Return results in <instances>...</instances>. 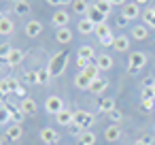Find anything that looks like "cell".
I'll list each match as a JSON object with an SVG mask.
<instances>
[{
	"mask_svg": "<svg viewBox=\"0 0 155 145\" xmlns=\"http://www.w3.org/2000/svg\"><path fill=\"white\" fill-rule=\"evenodd\" d=\"M66 64H68V54H66V51H60V54H55V56L49 60L47 68H49L51 77H60V75H64Z\"/></svg>",
	"mask_w": 155,
	"mask_h": 145,
	"instance_id": "obj_1",
	"label": "cell"
},
{
	"mask_svg": "<svg viewBox=\"0 0 155 145\" xmlns=\"http://www.w3.org/2000/svg\"><path fill=\"white\" fill-rule=\"evenodd\" d=\"M77 128H81V130H89L94 124H96V115L94 113H89V111H83V109H79V111H74V122H72Z\"/></svg>",
	"mask_w": 155,
	"mask_h": 145,
	"instance_id": "obj_2",
	"label": "cell"
},
{
	"mask_svg": "<svg viewBox=\"0 0 155 145\" xmlns=\"http://www.w3.org/2000/svg\"><path fill=\"white\" fill-rule=\"evenodd\" d=\"M147 66V54L144 51H132L127 58V71L130 73H138Z\"/></svg>",
	"mask_w": 155,
	"mask_h": 145,
	"instance_id": "obj_3",
	"label": "cell"
},
{
	"mask_svg": "<svg viewBox=\"0 0 155 145\" xmlns=\"http://www.w3.org/2000/svg\"><path fill=\"white\" fill-rule=\"evenodd\" d=\"M45 111L47 113H51V115H58L60 111H64V100L60 98V96H47L45 98Z\"/></svg>",
	"mask_w": 155,
	"mask_h": 145,
	"instance_id": "obj_4",
	"label": "cell"
},
{
	"mask_svg": "<svg viewBox=\"0 0 155 145\" xmlns=\"http://www.w3.org/2000/svg\"><path fill=\"white\" fill-rule=\"evenodd\" d=\"M38 136H41V141H43L45 145H55V143L60 141V134L55 132V128H49V126H45V128L38 132Z\"/></svg>",
	"mask_w": 155,
	"mask_h": 145,
	"instance_id": "obj_5",
	"label": "cell"
},
{
	"mask_svg": "<svg viewBox=\"0 0 155 145\" xmlns=\"http://www.w3.org/2000/svg\"><path fill=\"white\" fill-rule=\"evenodd\" d=\"M51 24H53L55 28H66V26L70 24V13H66L64 9L55 11V13H53V17H51Z\"/></svg>",
	"mask_w": 155,
	"mask_h": 145,
	"instance_id": "obj_6",
	"label": "cell"
},
{
	"mask_svg": "<svg viewBox=\"0 0 155 145\" xmlns=\"http://www.w3.org/2000/svg\"><path fill=\"white\" fill-rule=\"evenodd\" d=\"M85 17H87V19H89V22H91V24H94V26H98V24H104V22H106V17H108V15H104V13H102V11H98V7H96V5H91V7H89V11H87V15H85Z\"/></svg>",
	"mask_w": 155,
	"mask_h": 145,
	"instance_id": "obj_7",
	"label": "cell"
},
{
	"mask_svg": "<svg viewBox=\"0 0 155 145\" xmlns=\"http://www.w3.org/2000/svg\"><path fill=\"white\" fill-rule=\"evenodd\" d=\"M24 30H26V36H28V39H36V36L43 32V24H41L38 19H30V22L24 26Z\"/></svg>",
	"mask_w": 155,
	"mask_h": 145,
	"instance_id": "obj_8",
	"label": "cell"
},
{
	"mask_svg": "<svg viewBox=\"0 0 155 145\" xmlns=\"http://www.w3.org/2000/svg\"><path fill=\"white\" fill-rule=\"evenodd\" d=\"M5 136H7L9 141H13V143H15V141H19V139L24 136V128H21V124H13V122H11V124L7 126Z\"/></svg>",
	"mask_w": 155,
	"mask_h": 145,
	"instance_id": "obj_9",
	"label": "cell"
},
{
	"mask_svg": "<svg viewBox=\"0 0 155 145\" xmlns=\"http://www.w3.org/2000/svg\"><path fill=\"white\" fill-rule=\"evenodd\" d=\"M19 109H21L26 115H34V113L38 111V105H36V100H34V98L24 96V98L19 100Z\"/></svg>",
	"mask_w": 155,
	"mask_h": 145,
	"instance_id": "obj_10",
	"label": "cell"
},
{
	"mask_svg": "<svg viewBox=\"0 0 155 145\" xmlns=\"http://www.w3.org/2000/svg\"><path fill=\"white\" fill-rule=\"evenodd\" d=\"M121 15H125V17L132 22V19H136V17L140 15V7H138L136 2H125V5L121 7Z\"/></svg>",
	"mask_w": 155,
	"mask_h": 145,
	"instance_id": "obj_11",
	"label": "cell"
},
{
	"mask_svg": "<svg viewBox=\"0 0 155 145\" xmlns=\"http://www.w3.org/2000/svg\"><path fill=\"white\" fill-rule=\"evenodd\" d=\"M55 122H58L60 126H72V122H74V111H70V109L60 111V113L55 115Z\"/></svg>",
	"mask_w": 155,
	"mask_h": 145,
	"instance_id": "obj_12",
	"label": "cell"
},
{
	"mask_svg": "<svg viewBox=\"0 0 155 145\" xmlns=\"http://www.w3.org/2000/svg\"><path fill=\"white\" fill-rule=\"evenodd\" d=\"M121 134H123V130H121L117 124H110V126L104 130V139H106L108 143H115V141H119V139H121Z\"/></svg>",
	"mask_w": 155,
	"mask_h": 145,
	"instance_id": "obj_13",
	"label": "cell"
},
{
	"mask_svg": "<svg viewBox=\"0 0 155 145\" xmlns=\"http://www.w3.org/2000/svg\"><path fill=\"white\" fill-rule=\"evenodd\" d=\"M17 81L13 79V77H2L0 79V90H2L5 94H13V92H17Z\"/></svg>",
	"mask_w": 155,
	"mask_h": 145,
	"instance_id": "obj_14",
	"label": "cell"
},
{
	"mask_svg": "<svg viewBox=\"0 0 155 145\" xmlns=\"http://www.w3.org/2000/svg\"><path fill=\"white\" fill-rule=\"evenodd\" d=\"M96 66L100 68V71H110L113 68V58L108 56V54H100V56H96Z\"/></svg>",
	"mask_w": 155,
	"mask_h": 145,
	"instance_id": "obj_15",
	"label": "cell"
},
{
	"mask_svg": "<svg viewBox=\"0 0 155 145\" xmlns=\"http://www.w3.org/2000/svg\"><path fill=\"white\" fill-rule=\"evenodd\" d=\"M149 28L144 26V24H138V26H134L132 28V39H136V41H147L149 39Z\"/></svg>",
	"mask_w": 155,
	"mask_h": 145,
	"instance_id": "obj_16",
	"label": "cell"
},
{
	"mask_svg": "<svg viewBox=\"0 0 155 145\" xmlns=\"http://www.w3.org/2000/svg\"><path fill=\"white\" fill-rule=\"evenodd\" d=\"M55 41L62 43V45L70 43V41H72V30H70L68 26H66V28H58V30H55Z\"/></svg>",
	"mask_w": 155,
	"mask_h": 145,
	"instance_id": "obj_17",
	"label": "cell"
},
{
	"mask_svg": "<svg viewBox=\"0 0 155 145\" xmlns=\"http://www.w3.org/2000/svg\"><path fill=\"white\" fill-rule=\"evenodd\" d=\"M77 143H79V145H96V132H91V130H83V132H79Z\"/></svg>",
	"mask_w": 155,
	"mask_h": 145,
	"instance_id": "obj_18",
	"label": "cell"
},
{
	"mask_svg": "<svg viewBox=\"0 0 155 145\" xmlns=\"http://www.w3.org/2000/svg\"><path fill=\"white\" fill-rule=\"evenodd\" d=\"M21 62H24V51L17 49V47H13L11 54H9V58H7V64H9V66H17V64H21Z\"/></svg>",
	"mask_w": 155,
	"mask_h": 145,
	"instance_id": "obj_19",
	"label": "cell"
},
{
	"mask_svg": "<svg viewBox=\"0 0 155 145\" xmlns=\"http://www.w3.org/2000/svg\"><path fill=\"white\" fill-rule=\"evenodd\" d=\"M77 30H79L81 34H94L96 26H94L87 17H81V19H79V24H77Z\"/></svg>",
	"mask_w": 155,
	"mask_h": 145,
	"instance_id": "obj_20",
	"label": "cell"
},
{
	"mask_svg": "<svg viewBox=\"0 0 155 145\" xmlns=\"http://www.w3.org/2000/svg\"><path fill=\"white\" fill-rule=\"evenodd\" d=\"M77 56L83 58V60H87V62H94V60H96V49H94L91 45H81V49H79Z\"/></svg>",
	"mask_w": 155,
	"mask_h": 145,
	"instance_id": "obj_21",
	"label": "cell"
},
{
	"mask_svg": "<svg viewBox=\"0 0 155 145\" xmlns=\"http://www.w3.org/2000/svg\"><path fill=\"white\" fill-rule=\"evenodd\" d=\"M113 47H115V51H127V47H130V39H127L125 34H119V36H115Z\"/></svg>",
	"mask_w": 155,
	"mask_h": 145,
	"instance_id": "obj_22",
	"label": "cell"
},
{
	"mask_svg": "<svg viewBox=\"0 0 155 145\" xmlns=\"http://www.w3.org/2000/svg\"><path fill=\"white\" fill-rule=\"evenodd\" d=\"M74 85H77L79 90H89V85H91V79H89V77H87V75L81 71V73L74 77Z\"/></svg>",
	"mask_w": 155,
	"mask_h": 145,
	"instance_id": "obj_23",
	"label": "cell"
},
{
	"mask_svg": "<svg viewBox=\"0 0 155 145\" xmlns=\"http://www.w3.org/2000/svg\"><path fill=\"white\" fill-rule=\"evenodd\" d=\"M106 88H108V81L100 77V79H94V81H91V85H89V92H94V94H102Z\"/></svg>",
	"mask_w": 155,
	"mask_h": 145,
	"instance_id": "obj_24",
	"label": "cell"
},
{
	"mask_svg": "<svg viewBox=\"0 0 155 145\" xmlns=\"http://www.w3.org/2000/svg\"><path fill=\"white\" fill-rule=\"evenodd\" d=\"M117 107H115V98H102L100 105H98V111L100 113H113Z\"/></svg>",
	"mask_w": 155,
	"mask_h": 145,
	"instance_id": "obj_25",
	"label": "cell"
},
{
	"mask_svg": "<svg viewBox=\"0 0 155 145\" xmlns=\"http://www.w3.org/2000/svg\"><path fill=\"white\" fill-rule=\"evenodd\" d=\"M89 2L87 0H72V9H74V13H79V15H87V11H89Z\"/></svg>",
	"mask_w": 155,
	"mask_h": 145,
	"instance_id": "obj_26",
	"label": "cell"
},
{
	"mask_svg": "<svg viewBox=\"0 0 155 145\" xmlns=\"http://www.w3.org/2000/svg\"><path fill=\"white\" fill-rule=\"evenodd\" d=\"M13 30H15V24H13L9 17H5L2 22H0V34H2V36H9V34H13Z\"/></svg>",
	"mask_w": 155,
	"mask_h": 145,
	"instance_id": "obj_27",
	"label": "cell"
},
{
	"mask_svg": "<svg viewBox=\"0 0 155 145\" xmlns=\"http://www.w3.org/2000/svg\"><path fill=\"white\" fill-rule=\"evenodd\" d=\"M0 124L2 126L11 124V109H9V105H0Z\"/></svg>",
	"mask_w": 155,
	"mask_h": 145,
	"instance_id": "obj_28",
	"label": "cell"
},
{
	"mask_svg": "<svg viewBox=\"0 0 155 145\" xmlns=\"http://www.w3.org/2000/svg\"><path fill=\"white\" fill-rule=\"evenodd\" d=\"M94 34H96V36H98V41H100V39H104L106 34H113V30H110V26L104 22V24H98V26H96Z\"/></svg>",
	"mask_w": 155,
	"mask_h": 145,
	"instance_id": "obj_29",
	"label": "cell"
},
{
	"mask_svg": "<svg viewBox=\"0 0 155 145\" xmlns=\"http://www.w3.org/2000/svg\"><path fill=\"white\" fill-rule=\"evenodd\" d=\"M83 73L94 81V79H100V73H102V71L96 66V62H91V64H87V66H85V71H83Z\"/></svg>",
	"mask_w": 155,
	"mask_h": 145,
	"instance_id": "obj_30",
	"label": "cell"
},
{
	"mask_svg": "<svg viewBox=\"0 0 155 145\" xmlns=\"http://www.w3.org/2000/svg\"><path fill=\"white\" fill-rule=\"evenodd\" d=\"M9 109H11V122H13V124H21L24 117H26V113H24L19 107H11V105H9Z\"/></svg>",
	"mask_w": 155,
	"mask_h": 145,
	"instance_id": "obj_31",
	"label": "cell"
},
{
	"mask_svg": "<svg viewBox=\"0 0 155 145\" xmlns=\"http://www.w3.org/2000/svg\"><path fill=\"white\" fill-rule=\"evenodd\" d=\"M142 22H144L147 28H155V13H153L151 9H147V11L142 13Z\"/></svg>",
	"mask_w": 155,
	"mask_h": 145,
	"instance_id": "obj_32",
	"label": "cell"
},
{
	"mask_svg": "<svg viewBox=\"0 0 155 145\" xmlns=\"http://www.w3.org/2000/svg\"><path fill=\"white\" fill-rule=\"evenodd\" d=\"M96 7H98V11H102L104 15H108L115 7H113V2H110V0H98V2H96Z\"/></svg>",
	"mask_w": 155,
	"mask_h": 145,
	"instance_id": "obj_33",
	"label": "cell"
},
{
	"mask_svg": "<svg viewBox=\"0 0 155 145\" xmlns=\"http://www.w3.org/2000/svg\"><path fill=\"white\" fill-rule=\"evenodd\" d=\"M13 13H17V15H26V13H30V5L26 2V0H21V2H15Z\"/></svg>",
	"mask_w": 155,
	"mask_h": 145,
	"instance_id": "obj_34",
	"label": "cell"
},
{
	"mask_svg": "<svg viewBox=\"0 0 155 145\" xmlns=\"http://www.w3.org/2000/svg\"><path fill=\"white\" fill-rule=\"evenodd\" d=\"M36 77H38V83H49V81H51L49 68H38V71H36Z\"/></svg>",
	"mask_w": 155,
	"mask_h": 145,
	"instance_id": "obj_35",
	"label": "cell"
},
{
	"mask_svg": "<svg viewBox=\"0 0 155 145\" xmlns=\"http://www.w3.org/2000/svg\"><path fill=\"white\" fill-rule=\"evenodd\" d=\"M11 45H7V43H2V45H0V60H7L9 58V54H11Z\"/></svg>",
	"mask_w": 155,
	"mask_h": 145,
	"instance_id": "obj_36",
	"label": "cell"
},
{
	"mask_svg": "<svg viewBox=\"0 0 155 145\" xmlns=\"http://www.w3.org/2000/svg\"><path fill=\"white\" fill-rule=\"evenodd\" d=\"M113 43H115V34H106L104 39H100V45L102 47H113Z\"/></svg>",
	"mask_w": 155,
	"mask_h": 145,
	"instance_id": "obj_37",
	"label": "cell"
},
{
	"mask_svg": "<svg viewBox=\"0 0 155 145\" xmlns=\"http://www.w3.org/2000/svg\"><path fill=\"white\" fill-rule=\"evenodd\" d=\"M140 107H142L144 111H151V109L155 107V98H142V102H140Z\"/></svg>",
	"mask_w": 155,
	"mask_h": 145,
	"instance_id": "obj_38",
	"label": "cell"
},
{
	"mask_svg": "<svg viewBox=\"0 0 155 145\" xmlns=\"http://www.w3.org/2000/svg\"><path fill=\"white\" fill-rule=\"evenodd\" d=\"M108 117H110V122H113V124H119V122L123 119V113H121L119 109H115L113 113H108Z\"/></svg>",
	"mask_w": 155,
	"mask_h": 145,
	"instance_id": "obj_39",
	"label": "cell"
},
{
	"mask_svg": "<svg viewBox=\"0 0 155 145\" xmlns=\"http://www.w3.org/2000/svg\"><path fill=\"white\" fill-rule=\"evenodd\" d=\"M153 85H155V79H151V77H144V79H142V88H144V90H149V88H153Z\"/></svg>",
	"mask_w": 155,
	"mask_h": 145,
	"instance_id": "obj_40",
	"label": "cell"
},
{
	"mask_svg": "<svg viewBox=\"0 0 155 145\" xmlns=\"http://www.w3.org/2000/svg\"><path fill=\"white\" fill-rule=\"evenodd\" d=\"M70 0H47V5H53V7H62V5H68Z\"/></svg>",
	"mask_w": 155,
	"mask_h": 145,
	"instance_id": "obj_41",
	"label": "cell"
},
{
	"mask_svg": "<svg viewBox=\"0 0 155 145\" xmlns=\"http://www.w3.org/2000/svg\"><path fill=\"white\" fill-rule=\"evenodd\" d=\"M26 79H28L30 83H38V77H36V71H32V73H28V75H26Z\"/></svg>",
	"mask_w": 155,
	"mask_h": 145,
	"instance_id": "obj_42",
	"label": "cell"
},
{
	"mask_svg": "<svg viewBox=\"0 0 155 145\" xmlns=\"http://www.w3.org/2000/svg\"><path fill=\"white\" fill-rule=\"evenodd\" d=\"M77 64H79V68H81V71H85V66H87V64H89V62H87V60H83V58H79V56H77Z\"/></svg>",
	"mask_w": 155,
	"mask_h": 145,
	"instance_id": "obj_43",
	"label": "cell"
},
{
	"mask_svg": "<svg viewBox=\"0 0 155 145\" xmlns=\"http://www.w3.org/2000/svg\"><path fill=\"white\" fill-rule=\"evenodd\" d=\"M142 98H155V92H153V88L144 90V92H142Z\"/></svg>",
	"mask_w": 155,
	"mask_h": 145,
	"instance_id": "obj_44",
	"label": "cell"
},
{
	"mask_svg": "<svg viewBox=\"0 0 155 145\" xmlns=\"http://www.w3.org/2000/svg\"><path fill=\"white\" fill-rule=\"evenodd\" d=\"M117 24H119V26H127V24H130V19H127L125 15H119V19H117Z\"/></svg>",
	"mask_w": 155,
	"mask_h": 145,
	"instance_id": "obj_45",
	"label": "cell"
},
{
	"mask_svg": "<svg viewBox=\"0 0 155 145\" xmlns=\"http://www.w3.org/2000/svg\"><path fill=\"white\" fill-rule=\"evenodd\" d=\"M140 139H142V141H144L147 145H153V136H149V134H144V136H140Z\"/></svg>",
	"mask_w": 155,
	"mask_h": 145,
	"instance_id": "obj_46",
	"label": "cell"
},
{
	"mask_svg": "<svg viewBox=\"0 0 155 145\" xmlns=\"http://www.w3.org/2000/svg\"><path fill=\"white\" fill-rule=\"evenodd\" d=\"M110 2H113V7H115V5H121V7H123V5H125V0H110Z\"/></svg>",
	"mask_w": 155,
	"mask_h": 145,
	"instance_id": "obj_47",
	"label": "cell"
},
{
	"mask_svg": "<svg viewBox=\"0 0 155 145\" xmlns=\"http://www.w3.org/2000/svg\"><path fill=\"white\" fill-rule=\"evenodd\" d=\"M5 96H7V94H5L2 90H0V105H5Z\"/></svg>",
	"mask_w": 155,
	"mask_h": 145,
	"instance_id": "obj_48",
	"label": "cell"
},
{
	"mask_svg": "<svg viewBox=\"0 0 155 145\" xmlns=\"http://www.w3.org/2000/svg\"><path fill=\"white\" fill-rule=\"evenodd\" d=\"M134 145H147V143H144V141H142V139H138V141H136V143H134Z\"/></svg>",
	"mask_w": 155,
	"mask_h": 145,
	"instance_id": "obj_49",
	"label": "cell"
},
{
	"mask_svg": "<svg viewBox=\"0 0 155 145\" xmlns=\"http://www.w3.org/2000/svg\"><path fill=\"white\" fill-rule=\"evenodd\" d=\"M134 2H136V5H144V2H147V0H134Z\"/></svg>",
	"mask_w": 155,
	"mask_h": 145,
	"instance_id": "obj_50",
	"label": "cell"
},
{
	"mask_svg": "<svg viewBox=\"0 0 155 145\" xmlns=\"http://www.w3.org/2000/svg\"><path fill=\"white\" fill-rule=\"evenodd\" d=\"M2 19H5V15H2V11H0V22H2Z\"/></svg>",
	"mask_w": 155,
	"mask_h": 145,
	"instance_id": "obj_51",
	"label": "cell"
},
{
	"mask_svg": "<svg viewBox=\"0 0 155 145\" xmlns=\"http://www.w3.org/2000/svg\"><path fill=\"white\" fill-rule=\"evenodd\" d=\"M151 11H153V13H155V5H153V7H151Z\"/></svg>",
	"mask_w": 155,
	"mask_h": 145,
	"instance_id": "obj_52",
	"label": "cell"
},
{
	"mask_svg": "<svg viewBox=\"0 0 155 145\" xmlns=\"http://www.w3.org/2000/svg\"><path fill=\"white\" fill-rule=\"evenodd\" d=\"M2 141H5V139H2V136H0V145H2Z\"/></svg>",
	"mask_w": 155,
	"mask_h": 145,
	"instance_id": "obj_53",
	"label": "cell"
},
{
	"mask_svg": "<svg viewBox=\"0 0 155 145\" xmlns=\"http://www.w3.org/2000/svg\"><path fill=\"white\" fill-rule=\"evenodd\" d=\"M153 92H155V85H153Z\"/></svg>",
	"mask_w": 155,
	"mask_h": 145,
	"instance_id": "obj_54",
	"label": "cell"
},
{
	"mask_svg": "<svg viewBox=\"0 0 155 145\" xmlns=\"http://www.w3.org/2000/svg\"><path fill=\"white\" fill-rule=\"evenodd\" d=\"M153 145H155V143H153Z\"/></svg>",
	"mask_w": 155,
	"mask_h": 145,
	"instance_id": "obj_55",
	"label": "cell"
}]
</instances>
